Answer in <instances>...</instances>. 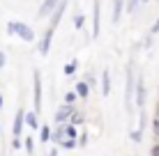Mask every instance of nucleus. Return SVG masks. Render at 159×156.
<instances>
[{
    "instance_id": "obj_6",
    "label": "nucleus",
    "mask_w": 159,
    "mask_h": 156,
    "mask_svg": "<svg viewBox=\"0 0 159 156\" xmlns=\"http://www.w3.org/2000/svg\"><path fill=\"white\" fill-rule=\"evenodd\" d=\"M53 32H56V30L46 28V30H44V35H42V41H39V55H44V57H46V55H48V51H51V39H53Z\"/></svg>"
},
{
    "instance_id": "obj_8",
    "label": "nucleus",
    "mask_w": 159,
    "mask_h": 156,
    "mask_svg": "<svg viewBox=\"0 0 159 156\" xmlns=\"http://www.w3.org/2000/svg\"><path fill=\"white\" fill-rule=\"evenodd\" d=\"M16 35H19L23 41H35V30H32L30 25L21 23V21H19V32H16Z\"/></svg>"
},
{
    "instance_id": "obj_26",
    "label": "nucleus",
    "mask_w": 159,
    "mask_h": 156,
    "mask_svg": "<svg viewBox=\"0 0 159 156\" xmlns=\"http://www.w3.org/2000/svg\"><path fill=\"white\" fill-rule=\"evenodd\" d=\"M152 131H155V136L159 138V117H155V122H152Z\"/></svg>"
},
{
    "instance_id": "obj_10",
    "label": "nucleus",
    "mask_w": 159,
    "mask_h": 156,
    "mask_svg": "<svg viewBox=\"0 0 159 156\" xmlns=\"http://www.w3.org/2000/svg\"><path fill=\"white\" fill-rule=\"evenodd\" d=\"M122 9H125V0H113V23H120L122 19Z\"/></svg>"
},
{
    "instance_id": "obj_24",
    "label": "nucleus",
    "mask_w": 159,
    "mask_h": 156,
    "mask_svg": "<svg viewBox=\"0 0 159 156\" xmlns=\"http://www.w3.org/2000/svg\"><path fill=\"white\" fill-rule=\"evenodd\" d=\"M141 138H143L141 131H131V140H134V142H141Z\"/></svg>"
},
{
    "instance_id": "obj_1",
    "label": "nucleus",
    "mask_w": 159,
    "mask_h": 156,
    "mask_svg": "<svg viewBox=\"0 0 159 156\" xmlns=\"http://www.w3.org/2000/svg\"><path fill=\"white\" fill-rule=\"evenodd\" d=\"M127 92H125V103H127V110H131V99L136 94V80H134V62H129L127 67Z\"/></svg>"
},
{
    "instance_id": "obj_30",
    "label": "nucleus",
    "mask_w": 159,
    "mask_h": 156,
    "mask_svg": "<svg viewBox=\"0 0 159 156\" xmlns=\"http://www.w3.org/2000/svg\"><path fill=\"white\" fill-rule=\"evenodd\" d=\"M152 156H159V145H155V147H152V152H150Z\"/></svg>"
},
{
    "instance_id": "obj_14",
    "label": "nucleus",
    "mask_w": 159,
    "mask_h": 156,
    "mask_svg": "<svg viewBox=\"0 0 159 156\" xmlns=\"http://www.w3.org/2000/svg\"><path fill=\"white\" fill-rule=\"evenodd\" d=\"M53 140H56L58 145H62V142H65V124H60L56 131H53Z\"/></svg>"
},
{
    "instance_id": "obj_28",
    "label": "nucleus",
    "mask_w": 159,
    "mask_h": 156,
    "mask_svg": "<svg viewBox=\"0 0 159 156\" xmlns=\"http://www.w3.org/2000/svg\"><path fill=\"white\" fill-rule=\"evenodd\" d=\"M157 32H159V19L155 21V25L150 28V35H157Z\"/></svg>"
},
{
    "instance_id": "obj_18",
    "label": "nucleus",
    "mask_w": 159,
    "mask_h": 156,
    "mask_svg": "<svg viewBox=\"0 0 159 156\" xmlns=\"http://www.w3.org/2000/svg\"><path fill=\"white\" fill-rule=\"evenodd\" d=\"M19 32V21H9L7 23V35H16Z\"/></svg>"
},
{
    "instance_id": "obj_12",
    "label": "nucleus",
    "mask_w": 159,
    "mask_h": 156,
    "mask_svg": "<svg viewBox=\"0 0 159 156\" xmlns=\"http://www.w3.org/2000/svg\"><path fill=\"white\" fill-rule=\"evenodd\" d=\"M25 124H28V129H42L35 110H28V112H25Z\"/></svg>"
},
{
    "instance_id": "obj_19",
    "label": "nucleus",
    "mask_w": 159,
    "mask_h": 156,
    "mask_svg": "<svg viewBox=\"0 0 159 156\" xmlns=\"http://www.w3.org/2000/svg\"><path fill=\"white\" fill-rule=\"evenodd\" d=\"M83 25H85V19H83L81 14H76V16H74V28H76V30H81Z\"/></svg>"
},
{
    "instance_id": "obj_17",
    "label": "nucleus",
    "mask_w": 159,
    "mask_h": 156,
    "mask_svg": "<svg viewBox=\"0 0 159 156\" xmlns=\"http://www.w3.org/2000/svg\"><path fill=\"white\" fill-rule=\"evenodd\" d=\"M76 69H79V62L72 60V62H67V64H65V69H62V71H65V76H72Z\"/></svg>"
},
{
    "instance_id": "obj_13",
    "label": "nucleus",
    "mask_w": 159,
    "mask_h": 156,
    "mask_svg": "<svg viewBox=\"0 0 159 156\" xmlns=\"http://www.w3.org/2000/svg\"><path fill=\"white\" fill-rule=\"evenodd\" d=\"M74 92L81 96V99H85L88 94H90V85L88 83H83V80H81V83H76V87H74Z\"/></svg>"
},
{
    "instance_id": "obj_22",
    "label": "nucleus",
    "mask_w": 159,
    "mask_h": 156,
    "mask_svg": "<svg viewBox=\"0 0 159 156\" xmlns=\"http://www.w3.org/2000/svg\"><path fill=\"white\" fill-rule=\"evenodd\" d=\"M23 147H25V149H28V154H30V152H32V149H35V140H32V138L28 136V138H25V142H23Z\"/></svg>"
},
{
    "instance_id": "obj_5",
    "label": "nucleus",
    "mask_w": 159,
    "mask_h": 156,
    "mask_svg": "<svg viewBox=\"0 0 159 156\" xmlns=\"http://www.w3.org/2000/svg\"><path fill=\"white\" fill-rule=\"evenodd\" d=\"M76 112V108L74 106H69V103H65V106H60L58 108V112H56V122L58 124H65L67 120H72V115Z\"/></svg>"
},
{
    "instance_id": "obj_2",
    "label": "nucleus",
    "mask_w": 159,
    "mask_h": 156,
    "mask_svg": "<svg viewBox=\"0 0 159 156\" xmlns=\"http://www.w3.org/2000/svg\"><path fill=\"white\" fill-rule=\"evenodd\" d=\"M134 101H136V106H139V110L145 106V78H143V74H139V78H136V94H134Z\"/></svg>"
},
{
    "instance_id": "obj_21",
    "label": "nucleus",
    "mask_w": 159,
    "mask_h": 156,
    "mask_svg": "<svg viewBox=\"0 0 159 156\" xmlns=\"http://www.w3.org/2000/svg\"><path fill=\"white\" fill-rule=\"evenodd\" d=\"M79 122H83V112H81V110H76L74 115H72V124L76 126V124H79Z\"/></svg>"
},
{
    "instance_id": "obj_3",
    "label": "nucleus",
    "mask_w": 159,
    "mask_h": 156,
    "mask_svg": "<svg viewBox=\"0 0 159 156\" xmlns=\"http://www.w3.org/2000/svg\"><path fill=\"white\" fill-rule=\"evenodd\" d=\"M102 30V14H99V0L92 2V37H99Z\"/></svg>"
},
{
    "instance_id": "obj_15",
    "label": "nucleus",
    "mask_w": 159,
    "mask_h": 156,
    "mask_svg": "<svg viewBox=\"0 0 159 156\" xmlns=\"http://www.w3.org/2000/svg\"><path fill=\"white\" fill-rule=\"evenodd\" d=\"M51 138H53V131H51L48 126H42V129H39V140H42V142H48Z\"/></svg>"
},
{
    "instance_id": "obj_32",
    "label": "nucleus",
    "mask_w": 159,
    "mask_h": 156,
    "mask_svg": "<svg viewBox=\"0 0 159 156\" xmlns=\"http://www.w3.org/2000/svg\"><path fill=\"white\" fill-rule=\"evenodd\" d=\"M0 108H2V94H0Z\"/></svg>"
},
{
    "instance_id": "obj_29",
    "label": "nucleus",
    "mask_w": 159,
    "mask_h": 156,
    "mask_svg": "<svg viewBox=\"0 0 159 156\" xmlns=\"http://www.w3.org/2000/svg\"><path fill=\"white\" fill-rule=\"evenodd\" d=\"M5 64H7V57H5V53H2V51H0V69H2V67H5Z\"/></svg>"
},
{
    "instance_id": "obj_11",
    "label": "nucleus",
    "mask_w": 159,
    "mask_h": 156,
    "mask_svg": "<svg viewBox=\"0 0 159 156\" xmlns=\"http://www.w3.org/2000/svg\"><path fill=\"white\" fill-rule=\"evenodd\" d=\"M102 94L104 96L111 94V74L108 71H102Z\"/></svg>"
},
{
    "instance_id": "obj_7",
    "label": "nucleus",
    "mask_w": 159,
    "mask_h": 156,
    "mask_svg": "<svg viewBox=\"0 0 159 156\" xmlns=\"http://www.w3.org/2000/svg\"><path fill=\"white\" fill-rule=\"evenodd\" d=\"M65 9H67V0H62V2L58 5V9L51 14V21H48V28H51V30H56V28H58L60 19H62V14H65Z\"/></svg>"
},
{
    "instance_id": "obj_25",
    "label": "nucleus",
    "mask_w": 159,
    "mask_h": 156,
    "mask_svg": "<svg viewBox=\"0 0 159 156\" xmlns=\"http://www.w3.org/2000/svg\"><path fill=\"white\" fill-rule=\"evenodd\" d=\"M139 2H141V0H129V2H127V12H134Z\"/></svg>"
},
{
    "instance_id": "obj_4",
    "label": "nucleus",
    "mask_w": 159,
    "mask_h": 156,
    "mask_svg": "<svg viewBox=\"0 0 159 156\" xmlns=\"http://www.w3.org/2000/svg\"><path fill=\"white\" fill-rule=\"evenodd\" d=\"M32 83H35V112H39L42 110V74L39 71H35Z\"/></svg>"
},
{
    "instance_id": "obj_16",
    "label": "nucleus",
    "mask_w": 159,
    "mask_h": 156,
    "mask_svg": "<svg viewBox=\"0 0 159 156\" xmlns=\"http://www.w3.org/2000/svg\"><path fill=\"white\" fill-rule=\"evenodd\" d=\"M65 136H67V138H72V140H79L76 126H74V124H65Z\"/></svg>"
},
{
    "instance_id": "obj_20",
    "label": "nucleus",
    "mask_w": 159,
    "mask_h": 156,
    "mask_svg": "<svg viewBox=\"0 0 159 156\" xmlns=\"http://www.w3.org/2000/svg\"><path fill=\"white\" fill-rule=\"evenodd\" d=\"M76 142H79V140H72V138H67V140L60 145V147H62V149H74V147H76Z\"/></svg>"
},
{
    "instance_id": "obj_27",
    "label": "nucleus",
    "mask_w": 159,
    "mask_h": 156,
    "mask_svg": "<svg viewBox=\"0 0 159 156\" xmlns=\"http://www.w3.org/2000/svg\"><path fill=\"white\" fill-rule=\"evenodd\" d=\"M79 145H81V147H85V145H88V136H85V133H83V136H79Z\"/></svg>"
},
{
    "instance_id": "obj_9",
    "label": "nucleus",
    "mask_w": 159,
    "mask_h": 156,
    "mask_svg": "<svg viewBox=\"0 0 159 156\" xmlns=\"http://www.w3.org/2000/svg\"><path fill=\"white\" fill-rule=\"evenodd\" d=\"M23 124H25V112L23 110H19L16 112V117H14V138H19L21 136V131H23Z\"/></svg>"
},
{
    "instance_id": "obj_31",
    "label": "nucleus",
    "mask_w": 159,
    "mask_h": 156,
    "mask_svg": "<svg viewBox=\"0 0 159 156\" xmlns=\"http://www.w3.org/2000/svg\"><path fill=\"white\" fill-rule=\"evenodd\" d=\"M155 110H157V115H155V117H159V103H157V108H155Z\"/></svg>"
},
{
    "instance_id": "obj_33",
    "label": "nucleus",
    "mask_w": 159,
    "mask_h": 156,
    "mask_svg": "<svg viewBox=\"0 0 159 156\" xmlns=\"http://www.w3.org/2000/svg\"><path fill=\"white\" fill-rule=\"evenodd\" d=\"M141 2H148V0H141Z\"/></svg>"
},
{
    "instance_id": "obj_23",
    "label": "nucleus",
    "mask_w": 159,
    "mask_h": 156,
    "mask_svg": "<svg viewBox=\"0 0 159 156\" xmlns=\"http://www.w3.org/2000/svg\"><path fill=\"white\" fill-rule=\"evenodd\" d=\"M76 96H79V94H76V92H67V94H65V103H69V106H72V103H74V99H76Z\"/></svg>"
}]
</instances>
